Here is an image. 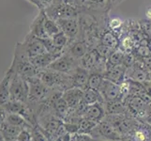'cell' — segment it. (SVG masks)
<instances>
[{
	"label": "cell",
	"mask_w": 151,
	"mask_h": 141,
	"mask_svg": "<svg viewBox=\"0 0 151 141\" xmlns=\"http://www.w3.org/2000/svg\"><path fill=\"white\" fill-rule=\"evenodd\" d=\"M123 1L124 0H106V8H107L108 12H110L113 8L118 6L119 4H121Z\"/></svg>",
	"instance_id": "31"
},
{
	"label": "cell",
	"mask_w": 151,
	"mask_h": 141,
	"mask_svg": "<svg viewBox=\"0 0 151 141\" xmlns=\"http://www.w3.org/2000/svg\"><path fill=\"white\" fill-rule=\"evenodd\" d=\"M97 125L96 122L91 121L89 119L82 118L80 119L79 123H78V133L77 134H89L94 127Z\"/></svg>",
	"instance_id": "27"
},
{
	"label": "cell",
	"mask_w": 151,
	"mask_h": 141,
	"mask_svg": "<svg viewBox=\"0 0 151 141\" xmlns=\"http://www.w3.org/2000/svg\"><path fill=\"white\" fill-rule=\"evenodd\" d=\"M5 121L9 124H12L13 126H16L19 128H29L31 127V124L25 119L23 116L19 114H7V117Z\"/></svg>",
	"instance_id": "22"
},
{
	"label": "cell",
	"mask_w": 151,
	"mask_h": 141,
	"mask_svg": "<svg viewBox=\"0 0 151 141\" xmlns=\"http://www.w3.org/2000/svg\"><path fill=\"white\" fill-rule=\"evenodd\" d=\"M117 141H135V139L133 138L132 134H128V135H122Z\"/></svg>",
	"instance_id": "34"
},
{
	"label": "cell",
	"mask_w": 151,
	"mask_h": 141,
	"mask_svg": "<svg viewBox=\"0 0 151 141\" xmlns=\"http://www.w3.org/2000/svg\"><path fill=\"white\" fill-rule=\"evenodd\" d=\"M147 132H148V141H151V125L147 124Z\"/></svg>",
	"instance_id": "36"
},
{
	"label": "cell",
	"mask_w": 151,
	"mask_h": 141,
	"mask_svg": "<svg viewBox=\"0 0 151 141\" xmlns=\"http://www.w3.org/2000/svg\"><path fill=\"white\" fill-rule=\"evenodd\" d=\"M28 94H29V85L27 80L13 72V74L9 84L10 100L27 103L28 102Z\"/></svg>",
	"instance_id": "1"
},
{
	"label": "cell",
	"mask_w": 151,
	"mask_h": 141,
	"mask_svg": "<svg viewBox=\"0 0 151 141\" xmlns=\"http://www.w3.org/2000/svg\"><path fill=\"white\" fill-rule=\"evenodd\" d=\"M45 12L44 9L40 10L39 14L33 20V22L30 25L29 34L35 36L39 39H46L48 38L47 34L44 29V18H45Z\"/></svg>",
	"instance_id": "11"
},
{
	"label": "cell",
	"mask_w": 151,
	"mask_h": 141,
	"mask_svg": "<svg viewBox=\"0 0 151 141\" xmlns=\"http://www.w3.org/2000/svg\"><path fill=\"white\" fill-rule=\"evenodd\" d=\"M104 80V75L100 72H91L89 74V78H88V87L94 88V90H99L101 85Z\"/></svg>",
	"instance_id": "26"
},
{
	"label": "cell",
	"mask_w": 151,
	"mask_h": 141,
	"mask_svg": "<svg viewBox=\"0 0 151 141\" xmlns=\"http://www.w3.org/2000/svg\"><path fill=\"white\" fill-rule=\"evenodd\" d=\"M29 85L28 102L31 103H40L47 100L52 88L46 86L37 76L27 79Z\"/></svg>",
	"instance_id": "2"
},
{
	"label": "cell",
	"mask_w": 151,
	"mask_h": 141,
	"mask_svg": "<svg viewBox=\"0 0 151 141\" xmlns=\"http://www.w3.org/2000/svg\"><path fill=\"white\" fill-rule=\"evenodd\" d=\"M100 141H107V140H100Z\"/></svg>",
	"instance_id": "38"
},
{
	"label": "cell",
	"mask_w": 151,
	"mask_h": 141,
	"mask_svg": "<svg viewBox=\"0 0 151 141\" xmlns=\"http://www.w3.org/2000/svg\"><path fill=\"white\" fill-rule=\"evenodd\" d=\"M0 141H4L3 135H2V133H1V130H0Z\"/></svg>",
	"instance_id": "37"
},
{
	"label": "cell",
	"mask_w": 151,
	"mask_h": 141,
	"mask_svg": "<svg viewBox=\"0 0 151 141\" xmlns=\"http://www.w3.org/2000/svg\"><path fill=\"white\" fill-rule=\"evenodd\" d=\"M78 66H79V60L64 51L48 68L61 74H71Z\"/></svg>",
	"instance_id": "3"
},
{
	"label": "cell",
	"mask_w": 151,
	"mask_h": 141,
	"mask_svg": "<svg viewBox=\"0 0 151 141\" xmlns=\"http://www.w3.org/2000/svg\"><path fill=\"white\" fill-rule=\"evenodd\" d=\"M0 130H1L4 141H15V139H16L17 135L20 133L21 130H22V128L13 126V125L9 124L8 122L4 121V123L0 126Z\"/></svg>",
	"instance_id": "20"
},
{
	"label": "cell",
	"mask_w": 151,
	"mask_h": 141,
	"mask_svg": "<svg viewBox=\"0 0 151 141\" xmlns=\"http://www.w3.org/2000/svg\"><path fill=\"white\" fill-rule=\"evenodd\" d=\"M23 45L27 56H29V59L48 52L44 45L42 39H39L29 33L24 38V40L23 41Z\"/></svg>",
	"instance_id": "7"
},
{
	"label": "cell",
	"mask_w": 151,
	"mask_h": 141,
	"mask_svg": "<svg viewBox=\"0 0 151 141\" xmlns=\"http://www.w3.org/2000/svg\"><path fill=\"white\" fill-rule=\"evenodd\" d=\"M105 116L106 112L105 108H104V103H97L86 106L84 115H83V118L99 123L105 118Z\"/></svg>",
	"instance_id": "9"
},
{
	"label": "cell",
	"mask_w": 151,
	"mask_h": 141,
	"mask_svg": "<svg viewBox=\"0 0 151 141\" xmlns=\"http://www.w3.org/2000/svg\"><path fill=\"white\" fill-rule=\"evenodd\" d=\"M91 49L89 45L87 44L86 40L79 36L77 39L69 41V44L64 50L67 53H69L70 56H72L74 59L80 60L83 56H84L88 50Z\"/></svg>",
	"instance_id": "8"
},
{
	"label": "cell",
	"mask_w": 151,
	"mask_h": 141,
	"mask_svg": "<svg viewBox=\"0 0 151 141\" xmlns=\"http://www.w3.org/2000/svg\"><path fill=\"white\" fill-rule=\"evenodd\" d=\"M100 43L105 45L111 50H116L120 47V40L116 32L110 29H104L100 36Z\"/></svg>",
	"instance_id": "15"
},
{
	"label": "cell",
	"mask_w": 151,
	"mask_h": 141,
	"mask_svg": "<svg viewBox=\"0 0 151 141\" xmlns=\"http://www.w3.org/2000/svg\"><path fill=\"white\" fill-rule=\"evenodd\" d=\"M15 141H32V134H31V129L24 128L18 134Z\"/></svg>",
	"instance_id": "29"
},
{
	"label": "cell",
	"mask_w": 151,
	"mask_h": 141,
	"mask_svg": "<svg viewBox=\"0 0 151 141\" xmlns=\"http://www.w3.org/2000/svg\"><path fill=\"white\" fill-rule=\"evenodd\" d=\"M99 60H100V56L98 55L96 49L91 48L79 60V65L83 68H85L86 70L92 72L96 68Z\"/></svg>",
	"instance_id": "17"
},
{
	"label": "cell",
	"mask_w": 151,
	"mask_h": 141,
	"mask_svg": "<svg viewBox=\"0 0 151 141\" xmlns=\"http://www.w3.org/2000/svg\"><path fill=\"white\" fill-rule=\"evenodd\" d=\"M145 17L149 20H151V6H148L147 9H145Z\"/></svg>",
	"instance_id": "35"
},
{
	"label": "cell",
	"mask_w": 151,
	"mask_h": 141,
	"mask_svg": "<svg viewBox=\"0 0 151 141\" xmlns=\"http://www.w3.org/2000/svg\"><path fill=\"white\" fill-rule=\"evenodd\" d=\"M51 106L53 109V112L56 115L57 117L64 119L69 112L70 111V106H68L67 102L64 100V98L60 96L58 98L55 99V100L51 103Z\"/></svg>",
	"instance_id": "18"
},
{
	"label": "cell",
	"mask_w": 151,
	"mask_h": 141,
	"mask_svg": "<svg viewBox=\"0 0 151 141\" xmlns=\"http://www.w3.org/2000/svg\"><path fill=\"white\" fill-rule=\"evenodd\" d=\"M92 137L98 140H107V141H117L121 137V134L114 129L111 123H109L105 119L97 123L89 134Z\"/></svg>",
	"instance_id": "4"
},
{
	"label": "cell",
	"mask_w": 151,
	"mask_h": 141,
	"mask_svg": "<svg viewBox=\"0 0 151 141\" xmlns=\"http://www.w3.org/2000/svg\"><path fill=\"white\" fill-rule=\"evenodd\" d=\"M123 56H124V52L121 51V49L118 48L116 50H113L106 60V70L111 67L122 64Z\"/></svg>",
	"instance_id": "23"
},
{
	"label": "cell",
	"mask_w": 151,
	"mask_h": 141,
	"mask_svg": "<svg viewBox=\"0 0 151 141\" xmlns=\"http://www.w3.org/2000/svg\"><path fill=\"white\" fill-rule=\"evenodd\" d=\"M122 20L119 18H113L110 21H108V27L110 30L116 32V30L120 29V27H122Z\"/></svg>",
	"instance_id": "30"
},
{
	"label": "cell",
	"mask_w": 151,
	"mask_h": 141,
	"mask_svg": "<svg viewBox=\"0 0 151 141\" xmlns=\"http://www.w3.org/2000/svg\"><path fill=\"white\" fill-rule=\"evenodd\" d=\"M83 95H84V90L76 87L68 88L62 93V97L64 98L70 109H74L82 103Z\"/></svg>",
	"instance_id": "10"
},
{
	"label": "cell",
	"mask_w": 151,
	"mask_h": 141,
	"mask_svg": "<svg viewBox=\"0 0 151 141\" xmlns=\"http://www.w3.org/2000/svg\"><path fill=\"white\" fill-rule=\"evenodd\" d=\"M55 22L59 27L60 31H62L70 41L77 39L81 35V27L79 18H63L58 19Z\"/></svg>",
	"instance_id": "6"
},
{
	"label": "cell",
	"mask_w": 151,
	"mask_h": 141,
	"mask_svg": "<svg viewBox=\"0 0 151 141\" xmlns=\"http://www.w3.org/2000/svg\"><path fill=\"white\" fill-rule=\"evenodd\" d=\"M126 72L127 67L124 64H119L107 69L104 72V78L116 83L117 85H121L126 80Z\"/></svg>",
	"instance_id": "12"
},
{
	"label": "cell",
	"mask_w": 151,
	"mask_h": 141,
	"mask_svg": "<svg viewBox=\"0 0 151 141\" xmlns=\"http://www.w3.org/2000/svg\"><path fill=\"white\" fill-rule=\"evenodd\" d=\"M7 114L8 113L4 109V107L2 106H0V126L4 123L5 119H6V117H7Z\"/></svg>",
	"instance_id": "33"
},
{
	"label": "cell",
	"mask_w": 151,
	"mask_h": 141,
	"mask_svg": "<svg viewBox=\"0 0 151 141\" xmlns=\"http://www.w3.org/2000/svg\"><path fill=\"white\" fill-rule=\"evenodd\" d=\"M51 40L53 41L54 45L60 51H64L70 41L69 38H68L62 31H60L59 33H57L55 36H53V37L51 38Z\"/></svg>",
	"instance_id": "25"
},
{
	"label": "cell",
	"mask_w": 151,
	"mask_h": 141,
	"mask_svg": "<svg viewBox=\"0 0 151 141\" xmlns=\"http://www.w3.org/2000/svg\"><path fill=\"white\" fill-rule=\"evenodd\" d=\"M104 108H105L106 115H112V114H126V115H128L127 106H125L123 101L104 102Z\"/></svg>",
	"instance_id": "19"
},
{
	"label": "cell",
	"mask_w": 151,
	"mask_h": 141,
	"mask_svg": "<svg viewBox=\"0 0 151 141\" xmlns=\"http://www.w3.org/2000/svg\"><path fill=\"white\" fill-rule=\"evenodd\" d=\"M44 29H45L46 34L48 36V38H52L55 34L60 32V29L57 23L55 20L49 18L47 15H45V18H44Z\"/></svg>",
	"instance_id": "24"
},
{
	"label": "cell",
	"mask_w": 151,
	"mask_h": 141,
	"mask_svg": "<svg viewBox=\"0 0 151 141\" xmlns=\"http://www.w3.org/2000/svg\"><path fill=\"white\" fill-rule=\"evenodd\" d=\"M59 56H60L59 54H54V53H50V52H46L44 54L31 57L29 59L31 63L37 68L38 70L40 71V70L47 69Z\"/></svg>",
	"instance_id": "14"
},
{
	"label": "cell",
	"mask_w": 151,
	"mask_h": 141,
	"mask_svg": "<svg viewBox=\"0 0 151 141\" xmlns=\"http://www.w3.org/2000/svg\"><path fill=\"white\" fill-rule=\"evenodd\" d=\"M143 86H144L145 94L151 99V81H147V82L143 83Z\"/></svg>",
	"instance_id": "32"
},
{
	"label": "cell",
	"mask_w": 151,
	"mask_h": 141,
	"mask_svg": "<svg viewBox=\"0 0 151 141\" xmlns=\"http://www.w3.org/2000/svg\"><path fill=\"white\" fill-rule=\"evenodd\" d=\"M32 134V141H47V135L45 132L42 130V128H33L31 130Z\"/></svg>",
	"instance_id": "28"
},
{
	"label": "cell",
	"mask_w": 151,
	"mask_h": 141,
	"mask_svg": "<svg viewBox=\"0 0 151 141\" xmlns=\"http://www.w3.org/2000/svg\"><path fill=\"white\" fill-rule=\"evenodd\" d=\"M83 102H84L86 106H91V104H94L97 103H104L100 91L91 87H87L84 90Z\"/></svg>",
	"instance_id": "21"
},
{
	"label": "cell",
	"mask_w": 151,
	"mask_h": 141,
	"mask_svg": "<svg viewBox=\"0 0 151 141\" xmlns=\"http://www.w3.org/2000/svg\"><path fill=\"white\" fill-rule=\"evenodd\" d=\"M13 74V70L9 68V71L0 81V106H4L10 100L9 95V84Z\"/></svg>",
	"instance_id": "16"
},
{
	"label": "cell",
	"mask_w": 151,
	"mask_h": 141,
	"mask_svg": "<svg viewBox=\"0 0 151 141\" xmlns=\"http://www.w3.org/2000/svg\"><path fill=\"white\" fill-rule=\"evenodd\" d=\"M101 95L104 102H113V101H123V96L121 92L120 85H117L110 80L104 78L102 84L99 88Z\"/></svg>",
	"instance_id": "5"
},
{
	"label": "cell",
	"mask_w": 151,
	"mask_h": 141,
	"mask_svg": "<svg viewBox=\"0 0 151 141\" xmlns=\"http://www.w3.org/2000/svg\"><path fill=\"white\" fill-rule=\"evenodd\" d=\"M90 72L86 70L85 68L81 67L80 65L78 66L75 71L72 72L71 76L72 79V85L73 87L82 88L83 90H85L86 88L88 87V78H89Z\"/></svg>",
	"instance_id": "13"
}]
</instances>
